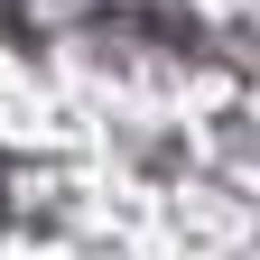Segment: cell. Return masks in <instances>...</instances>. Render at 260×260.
I'll use <instances>...</instances> for the list:
<instances>
[{
	"label": "cell",
	"mask_w": 260,
	"mask_h": 260,
	"mask_svg": "<svg viewBox=\"0 0 260 260\" xmlns=\"http://www.w3.org/2000/svg\"><path fill=\"white\" fill-rule=\"evenodd\" d=\"M0 223H10V168H0Z\"/></svg>",
	"instance_id": "cell-1"
}]
</instances>
